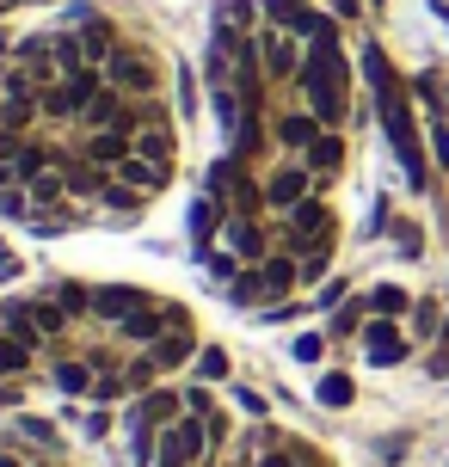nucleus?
I'll list each match as a JSON object with an SVG mask.
<instances>
[{"label":"nucleus","mask_w":449,"mask_h":467,"mask_svg":"<svg viewBox=\"0 0 449 467\" xmlns=\"http://www.w3.org/2000/svg\"><path fill=\"white\" fill-rule=\"evenodd\" d=\"M376 6H381V0H376Z\"/></svg>","instance_id":"61"},{"label":"nucleus","mask_w":449,"mask_h":467,"mask_svg":"<svg viewBox=\"0 0 449 467\" xmlns=\"http://www.w3.org/2000/svg\"><path fill=\"white\" fill-rule=\"evenodd\" d=\"M0 215H6V222H31V215H37V203H31V191H25V185L0 191Z\"/></svg>","instance_id":"37"},{"label":"nucleus","mask_w":449,"mask_h":467,"mask_svg":"<svg viewBox=\"0 0 449 467\" xmlns=\"http://www.w3.org/2000/svg\"><path fill=\"white\" fill-rule=\"evenodd\" d=\"M363 74H370V87H376V111H381L388 141H394V154H401V166H406V185L425 191L431 166H425V154H419V123H412V105H406V93H401V74L388 68V56H381L376 44L363 49Z\"/></svg>","instance_id":"1"},{"label":"nucleus","mask_w":449,"mask_h":467,"mask_svg":"<svg viewBox=\"0 0 449 467\" xmlns=\"http://www.w3.org/2000/svg\"><path fill=\"white\" fill-rule=\"evenodd\" d=\"M123 117H130V93H118L111 80L87 99V111H80V130H123Z\"/></svg>","instance_id":"18"},{"label":"nucleus","mask_w":449,"mask_h":467,"mask_svg":"<svg viewBox=\"0 0 449 467\" xmlns=\"http://www.w3.org/2000/svg\"><path fill=\"white\" fill-rule=\"evenodd\" d=\"M25 191H31V203H37V210L74 203V197H68V172H62V166H49V172H31V179H25Z\"/></svg>","instance_id":"24"},{"label":"nucleus","mask_w":449,"mask_h":467,"mask_svg":"<svg viewBox=\"0 0 449 467\" xmlns=\"http://www.w3.org/2000/svg\"><path fill=\"white\" fill-rule=\"evenodd\" d=\"M259 62H265V80L271 87H296V74H302V62H308V44L302 37H289V31H277V25H265L259 31Z\"/></svg>","instance_id":"4"},{"label":"nucleus","mask_w":449,"mask_h":467,"mask_svg":"<svg viewBox=\"0 0 449 467\" xmlns=\"http://www.w3.org/2000/svg\"><path fill=\"white\" fill-rule=\"evenodd\" d=\"M154 296L148 289H130V283H105V289H93V320H105V327H118V320H130L136 307H148Z\"/></svg>","instance_id":"14"},{"label":"nucleus","mask_w":449,"mask_h":467,"mask_svg":"<svg viewBox=\"0 0 449 467\" xmlns=\"http://www.w3.org/2000/svg\"><path fill=\"white\" fill-rule=\"evenodd\" d=\"M197 350H204V345H197V327H166L161 338L148 345V357L161 363V375H172V369H191Z\"/></svg>","instance_id":"12"},{"label":"nucleus","mask_w":449,"mask_h":467,"mask_svg":"<svg viewBox=\"0 0 449 467\" xmlns=\"http://www.w3.org/2000/svg\"><path fill=\"white\" fill-rule=\"evenodd\" d=\"M99 203L111 215H142L148 210V191H136V185H123V179H111V185L99 191Z\"/></svg>","instance_id":"28"},{"label":"nucleus","mask_w":449,"mask_h":467,"mask_svg":"<svg viewBox=\"0 0 449 467\" xmlns=\"http://www.w3.org/2000/svg\"><path fill=\"white\" fill-rule=\"evenodd\" d=\"M111 179H123V185L148 191V197H161V191L172 185V166H161V161H142V154H130L123 166H111Z\"/></svg>","instance_id":"22"},{"label":"nucleus","mask_w":449,"mask_h":467,"mask_svg":"<svg viewBox=\"0 0 449 467\" xmlns=\"http://www.w3.org/2000/svg\"><path fill=\"white\" fill-rule=\"evenodd\" d=\"M136 154L172 166V161H179V136H172V123H161V130H136Z\"/></svg>","instance_id":"27"},{"label":"nucleus","mask_w":449,"mask_h":467,"mask_svg":"<svg viewBox=\"0 0 449 467\" xmlns=\"http://www.w3.org/2000/svg\"><path fill=\"white\" fill-rule=\"evenodd\" d=\"M19 431H25V437H31V443L56 449V424H49V419H37V412H25V419H19Z\"/></svg>","instance_id":"43"},{"label":"nucleus","mask_w":449,"mask_h":467,"mask_svg":"<svg viewBox=\"0 0 449 467\" xmlns=\"http://www.w3.org/2000/svg\"><path fill=\"white\" fill-rule=\"evenodd\" d=\"M105 80H111L118 93L142 99V93H154V87H161V62H154L142 44H118V56L105 62Z\"/></svg>","instance_id":"3"},{"label":"nucleus","mask_w":449,"mask_h":467,"mask_svg":"<svg viewBox=\"0 0 449 467\" xmlns=\"http://www.w3.org/2000/svg\"><path fill=\"white\" fill-rule=\"evenodd\" d=\"M357 400V381L345 369H327L320 375V406H332V412H339V406H351Z\"/></svg>","instance_id":"32"},{"label":"nucleus","mask_w":449,"mask_h":467,"mask_svg":"<svg viewBox=\"0 0 449 467\" xmlns=\"http://www.w3.org/2000/svg\"><path fill=\"white\" fill-rule=\"evenodd\" d=\"M204 271H210V283L222 289V283H235L240 271H246V265H240L235 253H204Z\"/></svg>","instance_id":"38"},{"label":"nucleus","mask_w":449,"mask_h":467,"mask_svg":"<svg viewBox=\"0 0 449 467\" xmlns=\"http://www.w3.org/2000/svg\"><path fill=\"white\" fill-rule=\"evenodd\" d=\"M191 375L215 388V381H228V375H235V363H228V350H222V345H204V350H197V363H191Z\"/></svg>","instance_id":"30"},{"label":"nucleus","mask_w":449,"mask_h":467,"mask_svg":"<svg viewBox=\"0 0 449 467\" xmlns=\"http://www.w3.org/2000/svg\"><path fill=\"white\" fill-rule=\"evenodd\" d=\"M68 419L80 424V437H87V443H99V437L111 431V419H118V412H105V406H93V412H68Z\"/></svg>","instance_id":"39"},{"label":"nucleus","mask_w":449,"mask_h":467,"mask_svg":"<svg viewBox=\"0 0 449 467\" xmlns=\"http://www.w3.org/2000/svg\"><path fill=\"white\" fill-rule=\"evenodd\" d=\"M31 363H37V345H25V338H13V332H0V381L31 375Z\"/></svg>","instance_id":"26"},{"label":"nucleus","mask_w":449,"mask_h":467,"mask_svg":"<svg viewBox=\"0 0 449 467\" xmlns=\"http://www.w3.org/2000/svg\"><path fill=\"white\" fill-rule=\"evenodd\" d=\"M363 357L376 363V369H394V363H406V332L388 320V314H376L370 327H363Z\"/></svg>","instance_id":"10"},{"label":"nucleus","mask_w":449,"mask_h":467,"mask_svg":"<svg viewBox=\"0 0 449 467\" xmlns=\"http://www.w3.org/2000/svg\"><path fill=\"white\" fill-rule=\"evenodd\" d=\"M363 314H376V307H370V296H345V302L332 307V338H351L357 327H370Z\"/></svg>","instance_id":"29"},{"label":"nucleus","mask_w":449,"mask_h":467,"mask_svg":"<svg viewBox=\"0 0 449 467\" xmlns=\"http://www.w3.org/2000/svg\"><path fill=\"white\" fill-rule=\"evenodd\" d=\"M185 412H197V419H204V412H215V400H210V381H197V375L185 381Z\"/></svg>","instance_id":"42"},{"label":"nucleus","mask_w":449,"mask_h":467,"mask_svg":"<svg viewBox=\"0 0 449 467\" xmlns=\"http://www.w3.org/2000/svg\"><path fill=\"white\" fill-rule=\"evenodd\" d=\"M431 148H437V166H449V130L444 123H431Z\"/></svg>","instance_id":"53"},{"label":"nucleus","mask_w":449,"mask_h":467,"mask_svg":"<svg viewBox=\"0 0 449 467\" xmlns=\"http://www.w3.org/2000/svg\"><path fill=\"white\" fill-rule=\"evenodd\" d=\"M265 6V25H277V31H289V37H320V31H327V19H320V13H314V6H308V0H259Z\"/></svg>","instance_id":"8"},{"label":"nucleus","mask_w":449,"mask_h":467,"mask_svg":"<svg viewBox=\"0 0 449 467\" xmlns=\"http://www.w3.org/2000/svg\"><path fill=\"white\" fill-rule=\"evenodd\" d=\"M271 234H277V222H265V215H228V222H222V246H228L240 265H259L265 253H277Z\"/></svg>","instance_id":"6"},{"label":"nucleus","mask_w":449,"mask_h":467,"mask_svg":"<svg viewBox=\"0 0 449 467\" xmlns=\"http://www.w3.org/2000/svg\"><path fill=\"white\" fill-rule=\"evenodd\" d=\"M253 467H302V455H296V443H289V437H284V443H277V449H265V455H259V462H253Z\"/></svg>","instance_id":"44"},{"label":"nucleus","mask_w":449,"mask_h":467,"mask_svg":"<svg viewBox=\"0 0 449 467\" xmlns=\"http://www.w3.org/2000/svg\"><path fill=\"white\" fill-rule=\"evenodd\" d=\"M332 271V246H320V253H308L302 258V283H320Z\"/></svg>","instance_id":"47"},{"label":"nucleus","mask_w":449,"mask_h":467,"mask_svg":"<svg viewBox=\"0 0 449 467\" xmlns=\"http://www.w3.org/2000/svg\"><path fill=\"white\" fill-rule=\"evenodd\" d=\"M204 437H210V455L228 443V412H222V406H215V412H204Z\"/></svg>","instance_id":"46"},{"label":"nucleus","mask_w":449,"mask_h":467,"mask_svg":"<svg viewBox=\"0 0 449 467\" xmlns=\"http://www.w3.org/2000/svg\"><path fill=\"white\" fill-rule=\"evenodd\" d=\"M13 185H25V179H19V161H0V191H13Z\"/></svg>","instance_id":"54"},{"label":"nucleus","mask_w":449,"mask_h":467,"mask_svg":"<svg viewBox=\"0 0 449 467\" xmlns=\"http://www.w3.org/2000/svg\"><path fill=\"white\" fill-rule=\"evenodd\" d=\"M339 13H345V19H357V0H339Z\"/></svg>","instance_id":"57"},{"label":"nucleus","mask_w":449,"mask_h":467,"mask_svg":"<svg viewBox=\"0 0 449 467\" xmlns=\"http://www.w3.org/2000/svg\"><path fill=\"white\" fill-rule=\"evenodd\" d=\"M222 222H228V210H222V197H191V210H185V228H191V246L197 253H210V240L222 234Z\"/></svg>","instance_id":"20"},{"label":"nucleus","mask_w":449,"mask_h":467,"mask_svg":"<svg viewBox=\"0 0 449 467\" xmlns=\"http://www.w3.org/2000/svg\"><path fill=\"white\" fill-rule=\"evenodd\" d=\"M314 191H320V185H314V172H308L302 161H277L271 172H265V210H271V215H289L296 203H308Z\"/></svg>","instance_id":"5"},{"label":"nucleus","mask_w":449,"mask_h":467,"mask_svg":"<svg viewBox=\"0 0 449 467\" xmlns=\"http://www.w3.org/2000/svg\"><path fill=\"white\" fill-rule=\"evenodd\" d=\"M246 271H253V283H259V307L265 302H289V289L302 283V258L277 246V253H265L259 265H246Z\"/></svg>","instance_id":"7"},{"label":"nucleus","mask_w":449,"mask_h":467,"mask_svg":"<svg viewBox=\"0 0 449 467\" xmlns=\"http://www.w3.org/2000/svg\"><path fill=\"white\" fill-rule=\"evenodd\" d=\"M0 56H6V37H0Z\"/></svg>","instance_id":"59"},{"label":"nucleus","mask_w":449,"mask_h":467,"mask_svg":"<svg viewBox=\"0 0 449 467\" xmlns=\"http://www.w3.org/2000/svg\"><path fill=\"white\" fill-rule=\"evenodd\" d=\"M345 296H351V283H345V277H327V289H320V307H339Z\"/></svg>","instance_id":"50"},{"label":"nucleus","mask_w":449,"mask_h":467,"mask_svg":"<svg viewBox=\"0 0 449 467\" xmlns=\"http://www.w3.org/2000/svg\"><path fill=\"white\" fill-rule=\"evenodd\" d=\"M302 166L314 172V185H332V179H339V166H345V136H339V130H320V136L308 141Z\"/></svg>","instance_id":"17"},{"label":"nucleus","mask_w":449,"mask_h":467,"mask_svg":"<svg viewBox=\"0 0 449 467\" xmlns=\"http://www.w3.org/2000/svg\"><path fill=\"white\" fill-rule=\"evenodd\" d=\"M80 154L99 166H123L136 154V130H80Z\"/></svg>","instance_id":"15"},{"label":"nucleus","mask_w":449,"mask_h":467,"mask_svg":"<svg viewBox=\"0 0 449 467\" xmlns=\"http://www.w3.org/2000/svg\"><path fill=\"white\" fill-rule=\"evenodd\" d=\"M49 375H56V388H62L68 400H93V381H99L93 363H74V357H62V363H49Z\"/></svg>","instance_id":"23"},{"label":"nucleus","mask_w":449,"mask_h":467,"mask_svg":"<svg viewBox=\"0 0 449 467\" xmlns=\"http://www.w3.org/2000/svg\"><path fill=\"white\" fill-rule=\"evenodd\" d=\"M172 105H179L185 123H197V74L191 68H179V80H172Z\"/></svg>","instance_id":"36"},{"label":"nucleus","mask_w":449,"mask_h":467,"mask_svg":"<svg viewBox=\"0 0 449 467\" xmlns=\"http://www.w3.org/2000/svg\"><path fill=\"white\" fill-rule=\"evenodd\" d=\"M222 210L228 215H271L265 210V179H253L246 161L235 166V179H228V191H222Z\"/></svg>","instance_id":"16"},{"label":"nucleus","mask_w":449,"mask_h":467,"mask_svg":"<svg viewBox=\"0 0 449 467\" xmlns=\"http://www.w3.org/2000/svg\"><path fill=\"white\" fill-rule=\"evenodd\" d=\"M289 350H296V363H320V357H327V338H320V332H302Z\"/></svg>","instance_id":"45"},{"label":"nucleus","mask_w":449,"mask_h":467,"mask_svg":"<svg viewBox=\"0 0 449 467\" xmlns=\"http://www.w3.org/2000/svg\"><path fill=\"white\" fill-rule=\"evenodd\" d=\"M0 467H31V462H19V455H13V449H0Z\"/></svg>","instance_id":"56"},{"label":"nucleus","mask_w":449,"mask_h":467,"mask_svg":"<svg viewBox=\"0 0 449 467\" xmlns=\"http://www.w3.org/2000/svg\"><path fill=\"white\" fill-rule=\"evenodd\" d=\"M235 406L246 412V419H265V394H259V388H240V381H235Z\"/></svg>","instance_id":"48"},{"label":"nucleus","mask_w":449,"mask_h":467,"mask_svg":"<svg viewBox=\"0 0 449 467\" xmlns=\"http://www.w3.org/2000/svg\"><path fill=\"white\" fill-rule=\"evenodd\" d=\"M289 320H302V302H265L259 307V327H289Z\"/></svg>","instance_id":"41"},{"label":"nucleus","mask_w":449,"mask_h":467,"mask_svg":"<svg viewBox=\"0 0 449 467\" xmlns=\"http://www.w3.org/2000/svg\"><path fill=\"white\" fill-rule=\"evenodd\" d=\"M62 172H68V197H74V203H99V191L111 185V166L87 161V154H68Z\"/></svg>","instance_id":"19"},{"label":"nucleus","mask_w":449,"mask_h":467,"mask_svg":"<svg viewBox=\"0 0 449 467\" xmlns=\"http://www.w3.org/2000/svg\"><path fill=\"white\" fill-rule=\"evenodd\" d=\"M123 412H136V419H148V424H172V419H185V388H172V381H154L148 394H136Z\"/></svg>","instance_id":"9"},{"label":"nucleus","mask_w":449,"mask_h":467,"mask_svg":"<svg viewBox=\"0 0 449 467\" xmlns=\"http://www.w3.org/2000/svg\"><path fill=\"white\" fill-rule=\"evenodd\" d=\"M123 381H130V400H136V394H148V388L161 381V363H154L148 350H136V357L123 363Z\"/></svg>","instance_id":"31"},{"label":"nucleus","mask_w":449,"mask_h":467,"mask_svg":"<svg viewBox=\"0 0 449 467\" xmlns=\"http://www.w3.org/2000/svg\"><path fill=\"white\" fill-rule=\"evenodd\" d=\"M265 148H277V141H271V117H265V111H240V123L228 130V154L253 166Z\"/></svg>","instance_id":"13"},{"label":"nucleus","mask_w":449,"mask_h":467,"mask_svg":"<svg viewBox=\"0 0 449 467\" xmlns=\"http://www.w3.org/2000/svg\"><path fill=\"white\" fill-rule=\"evenodd\" d=\"M444 320H449V314H444V302H431V296H425V302H412V338H431V345H437Z\"/></svg>","instance_id":"33"},{"label":"nucleus","mask_w":449,"mask_h":467,"mask_svg":"<svg viewBox=\"0 0 449 467\" xmlns=\"http://www.w3.org/2000/svg\"><path fill=\"white\" fill-rule=\"evenodd\" d=\"M302 467H327V462H320V455H314V462H302Z\"/></svg>","instance_id":"58"},{"label":"nucleus","mask_w":449,"mask_h":467,"mask_svg":"<svg viewBox=\"0 0 449 467\" xmlns=\"http://www.w3.org/2000/svg\"><path fill=\"white\" fill-rule=\"evenodd\" d=\"M370 307L394 320V314H412V296H406L401 283H376V289H370Z\"/></svg>","instance_id":"34"},{"label":"nucleus","mask_w":449,"mask_h":467,"mask_svg":"<svg viewBox=\"0 0 449 467\" xmlns=\"http://www.w3.org/2000/svg\"><path fill=\"white\" fill-rule=\"evenodd\" d=\"M277 234H284V253L308 258V253H320V246H339V215H332V203L314 191L308 203H296L289 215H277Z\"/></svg>","instance_id":"2"},{"label":"nucleus","mask_w":449,"mask_h":467,"mask_svg":"<svg viewBox=\"0 0 449 467\" xmlns=\"http://www.w3.org/2000/svg\"><path fill=\"white\" fill-rule=\"evenodd\" d=\"M204 467H246V462H235V455H210Z\"/></svg>","instance_id":"55"},{"label":"nucleus","mask_w":449,"mask_h":467,"mask_svg":"<svg viewBox=\"0 0 449 467\" xmlns=\"http://www.w3.org/2000/svg\"><path fill=\"white\" fill-rule=\"evenodd\" d=\"M19 277H25L19 253H6V246H0V283H19Z\"/></svg>","instance_id":"51"},{"label":"nucleus","mask_w":449,"mask_h":467,"mask_svg":"<svg viewBox=\"0 0 449 467\" xmlns=\"http://www.w3.org/2000/svg\"><path fill=\"white\" fill-rule=\"evenodd\" d=\"M431 375H449V320L437 332V345H431Z\"/></svg>","instance_id":"49"},{"label":"nucleus","mask_w":449,"mask_h":467,"mask_svg":"<svg viewBox=\"0 0 449 467\" xmlns=\"http://www.w3.org/2000/svg\"><path fill=\"white\" fill-rule=\"evenodd\" d=\"M166 327H172V320H166V302H148V307H136L130 320H118V338H123V345H136V350H148Z\"/></svg>","instance_id":"21"},{"label":"nucleus","mask_w":449,"mask_h":467,"mask_svg":"<svg viewBox=\"0 0 449 467\" xmlns=\"http://www.w3.org/2000/svg\"><path fill=\"white\" fill-rule=\"evenodd\" d=\"M320 130H327V123L308 111V105H302V111H277V117H271V141H277L284 154H296V161L308 154V141L320 136Z\"/></svg>","instance_id":"11"},{"label":"nucleus","mask_w":449,"mask_h":467,"mask_svg":"<svg viewBox=\"0 0 449 467\" xmlns=\"http://www.w3.org/2000/svg\"><path fill=\"white\" fill-rule=\"evenodd\" d=\"M394 240H401V253H419V228L412 222H394Z\"/></svg>","instance_id":"52"},{"label":"nucleus","mask_w":449,"mask_h":467,"mask_svg":"<svg viewBox=\"0 0 449 467\" xmlns=\"http://www.w3.org/2000/svg\"><path fill=\"white\" fill-rule=\"evenodd\" d=\"M56 302L68 307V320H93V289H87V283H62Z\"/></svg>","instance_id":"35"},{"label":"nucleus","mask_w":449,"mask_h":467,"mask_svg":"<svg viewBox=\"0 0 449 467\" xmlns=\"http://www.w3.org/2000/svg\"><path fill=\"white\" fill-rule=\"evenodd\" d=\"M87 215H93V203H56V210H37L25 228L31 234H68V228H80Z\"/></svg>","instance_id":"25"},{"label":"nucleus","mask_w":449,"mask_h":467,"mask_svg":"<svg viewBox=\"0 0 449 467\" xmlns=\"http://www.w3.org/2000/svg\"><path fill=\"white\" fill-rule=\"evenodd\" d=\"M130 394V381H123V369H99V381H93V400L105 406V400H123Z\"/></svg>","instance_id":"40"},{"label":"nucleus","mask_w":449,"mask_h":467,"mask_svg":"<svg viewBox=\"0 0 449 467\" xmlns=\"http://www.w3.org/2000/svg\"><path fill=\"white\" fill-rule=\"evenodd\" d=\"M31 467H49V462H31Z\"/></svg>","instance_id":"60"}]
</instances>
